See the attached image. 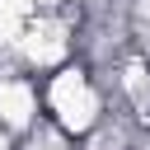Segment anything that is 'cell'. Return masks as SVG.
Listing matches in <instances>:
<instances>
[{
  "label": "cell",
  "mask_w": 150,
  "mask_h": 150,
  "mask_svg": "<svg viewBox=\"0 0 150 150\" xmlns=\"http://www.w3.org/2000/svg\"><path fill=\"white\" fill-rule=\"evenodd\" d=\"M38 84H42V112H47V117L70 136V141H84V136L108 117L103 84H98V75H94L80 56L66 61L61 70L42 75Z\"/></svg>",
  "instance_id": "cell-1"
},
{
  "label": "cell",
  "mask_w": 150,
  "mask_h": 150,
  "mask_svg": "<svg viewBox=\"0 0 150 150\" xmlns=\"http://www.w3.org/2000/svg\"><path fill=\"white\" fill-rule=\"evenodd\" d=\"M38 122H42V84L23 70L0 75V127L14 141H23Z\"/></svg>",
  "instance_id": "cell-2"
}]
</instances>
